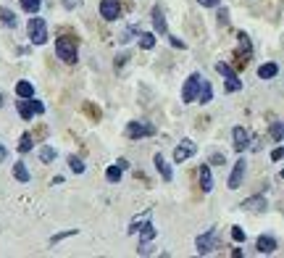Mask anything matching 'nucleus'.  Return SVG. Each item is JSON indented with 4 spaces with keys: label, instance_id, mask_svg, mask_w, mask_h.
Returning <instances> with one entry per match:
<instances>
[{
    "label": "nucleus",
    "instance_id": "nucleus-1",
    "mask_svg": "<svg viewBox=\"0 0 284 258\" xmlns=\"http://www.w3.org/2000/svg\"><path fill=\"white\" fill-rule=\"evenodd\" d=\"M26 29H29L32 45H45V42H48V21H45L42 16L34 13V16L29 18V24H26Z\"/></svg>",
    "mask_w": 284,
    "mask_h": 258
},
{
    "label": "nucleus",
    "instance_id": "nucleus-2",
    "mask_svg": "<svg viewBox=\"0 0 284 258\" xmlns=\"http://www.w3.org/2000/svg\"><path fill=\"white\" fill-rule=\"evenodd\" d=\"M56 55H58L63 63H77L79 53H77L74 37H58V40H56Z\"/></svg>",
    "mask_w": 284,
    "mask_h": 258
},
{
    "label": "nucleus",
    "instance_id": "nucleus-3",
    "mask_svg": "<svg viewBox=\"0 0 284 258\" xmlns=\"http://www.w3.org/2000/svg\"><path fill=\"white\" fill-rule=\"evenodd\" d=\"M216 71L224 77L226 90H229V92H240V90H242V79L237 77V71H234L232 66H229L226 61H218V63H216Z\"/></svg>",
    "mask_w": 284,
    "mask_h": 258
},
{
    "label": "nucleus",
    "instance_id": "nucleus-4",
    "mask_svg": "<svg viewBox=\"0 0 284 258\" xmlns=\"http://www.w3.org/2000/svg\"><path fill=\"white\" fill-rule=\"evenodd\" d=\"M195 245H197V253H200V256L213 253L216 248H218V232H216V227H210L205 235H200V237L195 240Z\"/></svg>",
    "mask_w": 284,
    "mask_h": 258
},
{
    "label": "nucleus",
    "instance_id": "nucleus-5",
    "mask_svg": "<svg viewBox=\"0 0 284 258\" xmlns=\"http://www.w3.org/2000/svg\"><path fill=\"white\" fill-rule=\"evenodd\" d=\"M155 127L150 122H129L126 124V137L129 140H142V137H153Z\"/></svg>",
    "mask_w": 284,
    "mask_h": 258
},
{
    "label": "nucleus",
    "instance_id": "nucleus-6",
    "mask_svg": "<svg viewBox=\"0 0 284 258\" xmlns=\"http://www.w3.org/2000/svg\"><path fill=\"white\" fill-rule=\"evenodd\" d=\"M200 82H203V77H200L197 71H195V74H189V77L185 79V87H182V103H192V100H197Z\"/></svg>",
    "mask_w": 284,
    "mask_h": 258
},
{
    "label": "nucleus",
    "instance_id": "nucleus-7",
    "mask_svg": "<svg viewBox=\"0 0 284 258\" xmlns=\"http://www.w3.org/2000/svg\"><path fill=\"white\" fill-rule=\"evenodd\" d=\"M197 153V145L192 142V140H185L182 145L174 147V163H185L187 158H192V155Z\"/></svg>",
    "mask_w": 284,
    "mask_h": 258
},
{
    "label": "nucleus",
    "instance_id": "nucleus-8",
    "mask_svg": "<svg viewBox=\"0 0 284 258\" xmlns=\"http://www.w3.org/2000/svg\"><path fill=\"white\" fill-rule=\"evenodd\" d=\"M100 16H103L105 21H116V18L121 16V3H118V0H100Z\"/></svg>",
    "mask_w": 284,
    "mask_h": 258
},
{
    "label": "nucleus",
    "instance_id": "nucleus-9",
    "mask_svg": "<svg viewBox=\"0 0 284 258\" xmlns=\"http://www.w3.org/2000/svg\"><path fill=\"white\" fill-rule=\"evenodd\" d=\"M266 198L263 195H253V198H245L242 203H240V208L242 211H250V214H261V211H266Z\"/></svg>",
    "mask_w": 284,
    "mask_h": 258
},
{
    "label": "nucleus",
    "instance_id": "nucleus-10",
    "mask_svg": "<svg viewBox=\"0 0 284 258\" xmlns=\"http://www.w3.org/2000/svg\"><path fill=\"white\" fill-rule=\"evenodd\" d=\"M232 140H234V150L237 153H245V147L250 145V134H247L245 127H234L232 129Z\"/></svg>",
    "mask_w": 284,
    "mask_h": 258
},
{
    "label": "nucleus",
    "instance_id": "nucleus-11",
    "mask_svg": "<svg viewBox=\"0 0 284 258\" xmlns=\"http://www.w3.org/2000/svg\"><path fill=\"white\" fill-rule=\"evenodd\" d=\"M153 163H155V171H158L161 177H163V182H171V179H174V171H171V166H169V161L163 158L161 153H155V155H153Z\"/></svg>",
    "mask_w": 284,
    "mask_h": 258
},
{
    "label": "nucleus",
    "instance_id": "nucleus-12",
    "mask_svg": "<svg viewBox=\"0 0 284 258\" xmlns=\"http://www.w3.org/2000/svg\"><path fill=\"white\" fill-rule=\"evenodd\" d=\"M245 179V158H240L232 169V177H229V190H237Z\"/></svg>",
    "mask_w": 284,
    "mask_h": 258
},
{
    "label": "nucleus",
    "instance_id": "nucleus-13",
    "mask_svg": "<svg viewBox=\"0 0 284 258\" xmlns=\"http://www.w3.org/2000/svg\"><path fill=\"white\" fill-rule=\"evenodd\" d=\"M153 26H155V32H158L161 37H166L169 34V26H166V16H163V11L158 5L153 8Z\"/></svg>",
    "mask_w": 284,
    "mask_h": 258
},
{
    "label": "nucleus",
    "instance_id": "nucleus-14",
    "mask_svg": "<svg viewBox=\"0 0 284 258\" xmlns=\"http://www.w3.org/2000/svg\"><path fill=\"white\" fill-rule=\"evenodd\" d=\"M255 251L258 253H274L277 251V240H274L271 235H261L258 243H255Z\"/></svg>",
    "mask_w": 284,
    "mask_h": 258
},
{
    "label": "nucleus",
    "instance_id": "nucleus-15",
    "mask_svg": "<svg viewBox=\"0 0 284 258\" xmlns=\"http://www.w3.org/2000/svg\"><path fill=\"white\" fill-rule=\"evenodd\" d=\"M16 108H19V116L24 119V122H29V119L34 116V108H32L29 98H19V100H16Z\"/></svg>",
    "mask_w": 284,
    "mask_h": 258
},
{
    "label": "nucleus",
    "instance_id": "nucleus-16",
    "mask_svg": "<svg viewBox=\"0 0 284 258\" xmlns=\"http://www.w3.org/2000/svg\"><path fill=\"white\" fill-rule=\"evenodd\" d=\"M200 187H203V192H210L213 190V174H210V166H200Z\"/></svg>",
    "mask_w": 284,
    "mask_h": 258
},
{
    "label": "nucleus",
    "instance_id": "nucleus-17",
    "mask_svg": "<svg viewBox=\"0 0 284 258\" xmlns=\"http://www.w3.org/2000/svg\"><path fill=\"white\" fill-rule=\"evenodd\" d=\"M197 100H200V103H210V100H213V87H210V82H208V79H203V82H200Z\"/></svg>",
    "mask_w": 284,
    "mask_h": 258
},
{
    "label": "nucleus",
    "instance_id": "nucleus-18",
    "mask_svg": "<svg viewBox=\"0 0 284 258\" xmlns=\"http://www.w3.org/2000/svg\"><path fill=\"white\" fill-rule=\"evenodd\" d=\"M13 177L19 179L21 184H26V182L32 179V174H29V169H26V166H24V163L19 161V163H13Z\"/></svg>",
    "mask_w": 284,
    "mask_h": 258
},
{
    "label": "nucleus",
    "instance_id": "nucleus-19",
    "mask_svg": "<svg viewBox=\"0 0 284 258\" xmlns=\"http://www.w3.org/2000/svg\"><path fill=\"white\" fill-rule=\"evenodd\" d=\"M16 95H19V98H34V85H32V82H26V79H21L19 85H16Z\"/></svg>",
    "mask_w": 284,
    "mask_h": 258
},
{
    "label": "nucleus",
    "instance_id": "nucleus-20",
    "mask_svg": "<svg viewBox=\"0 0 284 258\" xmlns=\"http://www.w3.org/2000/svg\"><path fill=\"white\" fill-rule=\"evenodd\" d=\"M137 235H140V245H150V240L155 237V227H153L150 221H148V224H145V227H142Z\"/></svg>",
    "mask_w": 284,
    "mask_h": 258
},
{
    "label": "nucleus",
    "instance_id": "nucleus-21",
    "mask_svg": "<svg viewBox=\"0 0 284 258\" xmlns=\"http://www.w3.org/2000/svg\"><path fill=\"white\" fill-rule=\"evenodd\" d=\"M277 74H279V66H277V63H263V66L258 69V77H261V79H274Z\"/></svg>",
    "mask_w": 284,
    "mask_h": 258
},
{
    "label": "nucleus",
    "instance_id": "nucleus-22",
    "mask_svg": "<svg viewBox=\"0 0 284 258\" xmlns=\"http://www.w3.org/2000/svg\"><path fill=\"white\" fill-rule=\"evenodd\" d=\"M140 48L142 50H153L155 48V34L153 32H140Z\"/></svg>",
    "mask_w": 284,
    "mask_h": 258
},
{
    "label": "nucleus",
    "instance_id": "nucleus-23",
    "mask_svg": "<svg viewBox=\"0 0 284 258\" xmlns=\"http://www.w3.org/2000/svg\"><path fill=\"white\" fill-rule=\"evenodd\" d=\"M19 3H21V8H24V11L26 13H40V8H42V0H19Z\"/></svg>",
    "mask_w": 284,
    "mask_h": 258
},
{
    "label": "nucleus",
    "instance_id": "nucleus-24",
    "mask_svg": "<svg viewBox=\"0 0 284 258\" xmlns=\"http://www.w3.org/2000/svg\"><path fill=\"white\" fill-rule=\"evenodd\" d=\"M40 161H42V163H53V161H56V147L42 145V147H40Z\"/></svg>",
    "mask_w": 284,
    "mask_h": 258
},
{
    "label": "nucleus",
    "instance_id": "nucleus-25",
    "mask_svg": "<svg viewBox=\"0 0 284 258\" xmlns=\"http://www.w3.org/2000/svg\"><path fill=\"white\" fill-rule=\"evenodd\" d=\"M269 132H271V140L274 142H282L284 140V122H274Z\"/></svg>",
    "mask_w": 284,
    "mask_h": 258
},
{
    "label": "nucleus",
    "instance_id": "nucleus-26",
    "mask_svg": "<svg viewBox=\"0 0 284 258\" xmlns=\"http://www.w3.org/2000/svg\"><path fill=\"white\" fill-rule=\"evenodd\" d=\"M105 179H108V182H113V184H116V182H121V166H118V163H116V166H108Z\"/></svg>",
    "mask_w": 284,
    "mask_h": 258
},
{
    "label": "nucleus",
    "instance_id": "nucleus-27",
    "mask_svg": "<svg viewBox=\"0 0 284 258\" xmlns=\"http://www.w3.org/2000/svg\"><path fill=\"white\" fill-rule=\"evenodd\" d=\"M0 21H3L5 26H16V16H13V11H8V8H0Z\"/></svg>",
    "mask_w": 284,
    "mask_h": 258
},
{
    "label": "nucleus",
    "instance_id": "nucleus-28",
    "mask_svg": "<svg viewBox=\"0 0 284 258\" xmlns=\"http://www.w3.org/2000/svg\"><path fill=\"white\" fill-rule=\"evenodd\" d=\"M69 166H71V171H74V174H85V161L77 158V155H69Z\"/></svg>",
    "mask_w": 284,
    "mask_h": 258
},
{
    "label": "nucleus",
    "instance_id": "nucleus-29",
    "mask_svg": "<svg viewBox=\"0 0 284 258\" xmlns=\"http://www.w3.org/2000/svg\"><path fill=\"white\" fill-rule=\"evenodd\" d=\"M32 147H34L32 134H21V140H19V153H29Z\"/></svg>",
    "mask_w": 284,
    "mask_h": 258
},
{
    "label": "nucleus",
    "instance_id": "nucleus-30",
    "mask_svg": "<svg viewBox=\"0 0 284 258\" xmlns=\"http://www.w3.org/2000/svg\"><path fill=\"white\" fill-rule=\"evenodd\" d=\"M71 235H77V229H66V232H58V235H53V237H50V245H58L61 240H66V237H71Z\"/></svg>",
    "mask_w": 284,
    "mask_h": 258
},
{
    "label": "nucleus",
    "instance_id": "nucleus-31",
    "mask_svg": "<svg viewBox=\"0 0 284 258\" xmlns=\"http://www.w3.org/2000/svg\"><path fill=\"white\" fill-rule=\"evenodd\" d=\"M232 240L234 243H245V229L242 227H232Z\"/></svg>",
    "mask_w": 284,
    "mask_h": 258
},
{
    "label": "nucleus",
    "instance_id": "nucleus-32",
    "mask_svg": "<svg viewBox=\"0 0 284 258\" xmlns=\"http://www.w3.org/2000/svg\"><path fill=\"white\" fill-rule=\"evenodd\" d=\"M134 34H140V29H137V26H129V29H126V32L121 34V42H129V40H134Z\"/></svg>",
    "mask_w": 284,
    "mask_h": 258
},
{
    "label": "nucleus",
    "instance_id": "nucleus-33",
    "mask_svg": "<svg viewBox=\"0 0 284 258\" xmlns=\"http://www.w3.org/2000/svg\"><path fill=\"white\" fill-rule=\"evenodd\" d=\"M32 100V108H34V114H45V103H42V100H37V98H29Z\"/></svg>",
    "mask_w": 284,
    "mask_h": 258
},
{
    "label": "nucleus",
    "instance_id": "nucleus-34",
    "mask_svg": "<svg viewBox=\"0 0 284 258\" xmlns=\"http://www.w3.org/2000/svg\"><path fill=\"white\" fill-rule=\"evenodd\" d=\"M284 158V147H274L271 150V161H282Z\"/></svg>",
    "mask_w": 284,
    "mask_h": 258
},
{
    "label": "nucleus",
    "instance_id": "nucleus-35",
    "mask_svg": "<svg viewBox=\"0 0 284 258\" xmlns=\"http://www.w3.org/2000/svg\"><path fill=\"white\" fill-rule=\"evenodd\" d=\"M203 8H218V0H197Z\"/></svg>",
    "mask_w": 284,
    "mask_h": 258
},
{
    "label": "nucleus",
    "instance_id": "nucleus-36",
    "mask_svg": "<svg viewBox=\"0 0 284 258\" xmlns=\"http://www.w3.org/2000/svg\"><path fill=\"white\" fill-rule=\"evenodd\" d=\"M166 37L171 40V45H174V48H182V50H185V42H182L179 37H171V34H166Z\"/></svg>",
    "mask_w": 284,
    "mask_h": 258
},
{
    "label": "nucleus",
    "instance_id": "nucleus-37",
    "mask_svg": "<svg viewBox=\"0 0 284 258\" xmlns=\"http://www.w3.org/2000/svg\"><path fill=\"white\" fill-rule=\"evenodd\" d=\"M61 3H63V5H66V8H69V11H74V8L79 5V0H61Z\"/></svg>",
    "mask_w": 284,
    "mask_h": 258
},
{
    "label": "nucleus",
    "instance_id": "nucleus-38",
    "mask_svg": "<svg viewBox=\"0 0 284 258\" xmlns=\"http://www.w3.org/2000/svg\"><path fill=\"white\" fill-rule=\"evenodd\" d=\"M5 158H8V147H5L3 142H0V163H3Z\"/></svg>",
    "mask_w": 284,
    "mask_h": 258
},
{
    "label": "nucleus",
    "instance_id": "nucleus-39",
    "mask_svg": "<svg viewBox=\"0 0 284 258\" xmlns=\"http://www.w3.org/2000/svg\"><path fill=\"white\" fill-rule=\"evenodd\" d=\"M118 166H121V171H124V169H129V161H126V158H118Z\"/></svg>",
    "mask_w": 284,
    "mask_h": 258
},
{
    "label": "nucleus",
    "instance_id": "nucleus-40",
    "mask_svg": "<svg viewBox=\"0 0 284 258\" xmlns=\"http://www.w3.org/2000/svg\"><path fill=\"white\" fill-rule=\"evenodd\" d=\"M0 106H3V95H0Z\"/></svg>",
    "mask_w": 284,
    "mask_h": 258
},
{
    "label": "nucleus",
    "instance_id": "nucleus-41",
    "mask_svg": "<svg viewBox=\"0 0 284 258\" xmlns=\"http://www.w3.org/2000/svg\"><path fill=\"white\" fill-rule=\"evenodd\" d=\"M282 179H284V169H282Z\"/></svg>",
    "mask_w": 284,
    "mask_h": 258
}]
</instances>
